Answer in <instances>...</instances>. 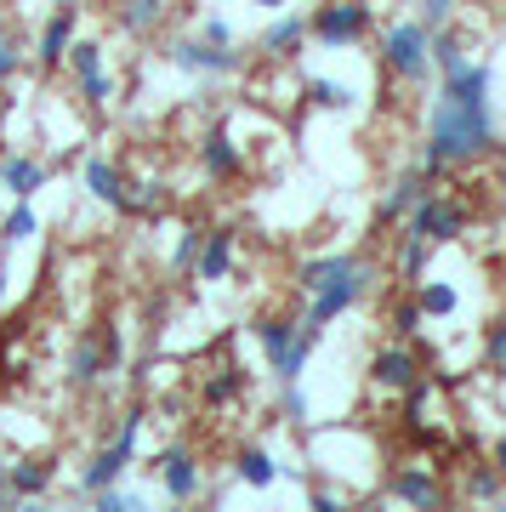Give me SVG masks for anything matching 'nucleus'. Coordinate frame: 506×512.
Wrapping results in <instances>:
<instances>
[{"mask_svg": "<svg viewBox=\"0 0 506 512\" xmlns=\"http://www.w3.org/2000/svg\"><path fill=\"white\" fill-rule=\"evenodd\" d=\"M489 148H495V114L472 109V103H455L450 92H438L433 109H427V171L478 160Z\"/></svg>", "mask_w": 506, "mask_h": 512, "instance_id": "f257e3e1", "label": "nucleus"}, {"mask_svg": "<svg viewBox=\"0 0 506 512\" xmlns=\"http://www.w3.org/2000/svg\"><path fill=\"white\" fill-rule=\"evenodd\" d=\"M433 29L427 23H393L387 29V40H381V57H387V69L398 74V80H427V69H433Z\"/></svg>", "mask_w": 506, "mask_h": 512, "instance_id": "f03ea898", "label": "nucleus"}, {"mask_svg": "<svg viewBox=\"0 0 506 512\" xmlns=\"http://www.w3.org/2000/svg\"><path fill=\"white\" fill-rule=\"evenodd\" d=\"M137 439H143V416L131 410L126 427L114 433L109 450H97V456L80 467V484H86V490H109V484H120V478H126V467H131V456H137Z\"/></svg>", "mask_w": 506, "mask_h": 512, "instance_id": "7ed1b4c3", "label": "nucleus"}, {"mask_svg": "<svg viewBox=\"0 0 506 512\" xmlns=\"http://www.w3.org/2000/svg\"><path fill=\"white\" fill-rule=\"evenodd\" d=\"M370 279H376V274H370L364 262H353V274H342L336 285H325V291H313V308H308V319H302V325L325 336L330 319H342L347 308H359L364 296H370Z\"/></svg>", "mask_w": 506, "mask_h": 512, "instance_id": "20e7f679", "label": "nucleus"}, {"mask_svg": "<svg viewBox=\"0 0 506 512\" xmlns=\"http://www.w3.org/2000/svg\"><path fill=\"white\" fill-rule=\"evenodd\" d=\"M364 29H370V6L364 0H330L308 23V35H319L325 46H359Z\"/></svg>", "mask_w": 506, "mask_h": 512, "instance_id": "39448f33", "label": "nucleus"}, {"mask_svg": "<svg viewBox=\"0 0 506 512\" xmlns=\"http://www.w3.org/2000/svg\"><path fill=\"white\" fill-rule=\"evenodd\" d=\"M467 228V211L455 200H444V194H421L416 205H410V234L427 239V245H444V239H455Z\"/></svg>", "mask_w": 506, "mask_h": 512, "instance_id": "423d86ee", "label": "nucleus"}, {"mask_svg": "<svg viewBox=\"0 0 506 512\" xmlns=\"http://www.w3.org/2000/svg\"><path fill=\"white\" fill-rule=\"evenodd\" d=\"M80 183H86L91 200H103L109 211L131 217V188H126V177H120V165H114L109 154H91V160L80 165Z\"/></svg>", "mask_w": 506, "mask_h": 512, "instance_id": "0eeeda50", "label": "nucleus"}, {"mask_svg": "<svg viewBox=\"0 0 506 512\" xmlns=\"http://www.w3.org/2000/svg\"><path fill=\"white\" fill-rule=\"evenodd\" d=\"M171 63H177L182 74H234L239 52L234 46H211V40H177V46H171Z\"/></svg>", "mask_w": 506, "mask_h": 512, "instance_id": "6e6552de", "label": "nucleus"}, {"mask_svg": "<svg viewBox=\"0 0 506 512\" xmlns=\"http://www.w3.org/2000/svg\"><path fill=\"white\" fill-rule=\"evenodd\" d=\"M199 165H205V177H217V183H228V177L245 171V154H239V143L228 137V126L205 131V143H199Z\"/></svg>", "mask_w": 506, "mask_h": 512, "instance_id": "1a4fd4ad", "label": "nucleus"}, {"mask_svg": "<svg viewBox=\"0 0 506 512\" xmlns=\"http://www.w3.org/2000/svg\"><path fill=\"white\" fill-rule=\"evenodd\" d=\"M160 484L171 501H194L199 495V456L194 450H165L160 456Z\"/></svg>", "mask_w": 506, "mask_h": 512, "instance_id": "9d476101", "label": "nucleus"}, {"mask_svg": "<svg viewBox=\"0 0 506 512\" xmlns=\"http://www.w3.org/2000/svg\"><path fill=\"white\" fill-rule=\"evenodd\" d=\"M46 165L40 160H29V154H0V188L12 194V200H29L35 188H46Z\"/></svg>", "mask_w": 506, "mask_h": 512, "instance_id": "9b49d317", "label": "nucleus"}, {"mask_svg": "<svg viewBox=\"0 0 506 512\" xmlns=\"http://www.w3.org/2000/svg\"><path fill=\"white\" fill-rule=\"evenodd\" d=\"M234 228H211L205 234V245H199V262H194V274L205 279V285H217V279H228V268H234Z\"/></svg>", "mask_w": 506, "mask_h": 512, "instance_id": "f8f14e48", "label": "nucleus"}, {"mask_svg": "<svg viewBox=\"0 0 506 512\" xmlns=\"http://www.w3.org/2000/svg\"><path fill=\"white\" fill-rule=\"evenodd\" d=\"M69 40H74V6H57L52 23L40 29V69H57L63 57H69Z\"/></svg>", "mask_w": 506, "mask_h": 512, "instance_id": "ddd939ff", "label": "nucleus"}, {"mask_svg": "<svg viewBox=\"0 0 506 512\" xmlns=\"http://www.w3.org/2000/svg\"><path fill=\"white\" fill-rule=\"evenodd\" d=\"M370 376H376L381 387H404L410 382H421V365H416V353H404V348H381L376 359H370Z\"/></svg>", "mask_w": 506, "mask_h": 512, "instance_id": "4468645a", "label": "nucleus"}, {"mask_svg": "<svg viewBox=\"0 0 506 512\" xmlns=\"http://www.w3.org/2000/svg\"><path fill=\"white\" fill-rule=\"evenodd\" d=\"M353 262H359V256H313V262L296 268V285L313 296V291H325V285H336L342 274H353Z\"/></svg>", "mask_w": 506, "mask_h": 512, "instance_id": "2eb2a0df", "label": "nucleus"}, {"mask_svg": "<svg viewBox=\"0 0 506 512\" xmlns=\"http://www.w3.org/2000/svg\"><path fill=\"white\" fill-rule=\"evenodd\" d=\"M52 461H12V467H6V484H12V495H18V501H29V495H46L52 490Z\"/></svg>", "mask_w": 506, "mask_h": 512, "instance_id": "dca6fc26", "label": "nucleus"}, {"mask_svg": "<svg viewBox=\"0 0 506 512\" xmlns=\"http://www.w3.org/2000/svg\"><path fill=\"white\" fill-rule=\"evenodd\" d=\"M103 370H109V359H103V342H97V336H80V342H74V353H69V382H74V387H91Z\"/></svg>", "mask_w": 506, "mask_h": 512, "instance_id": "f3484780", "label": "nucleus"}, {"mask_svg": "<svg viewBox=\"0 0 506 512\" xmlns=\"http://www.w3.org/2000/svg\"><path fill=\"white\" fill-rule=\"evenodd\" d=\"M302 40H308V23H302V18H273L268 29H262V40H256V46H262L268 57H296V46H302Z\"/></svg>", "mask_w": 506, "mask_h": 512, "instance_id": "a211bd4d", "label": "nucleus"}, {"mask_svg": "<svg viewBox=\"0 0 506 512\" xmlns=\"http://www.w3.org/2000/svg\"><path fill=\"white\" fill-rule=\"evenodd\" d=\"M313 348H319V330L302 325V330H296V342H290L285 359H273V376H279V382H302V370H308Z\"/></svg>", "mask_w": 506, "mask_h": 512, "instance_id": "6ab92c4d", "label": "nucleus"}, {"mask_svg": "<svg viewBox=\"0 0 506 512\" xmlns=\"http://www.w3.org/2000/svg\"><path fill=\"white\" fill-rule=\"evenodd\" d=\"M234 473L245 478L251 490H273V478H279V467H273V456H268V450H256V444H251V450H239V456H234Z\"/></svg>", "mask_w": 506, "mask_h": 512, "instance_id": "aec40b11", "label": "nucleus"}, {"mask_svg": "<svg viewBox=\"0 0 506 512\" xmlns=\"http://www.w3.org/2000/svg\"><path fill=\"white\" fill-rule=\"evenodd\" d=\"M427 194V177L421 171H410V177H398L393 194H387V205H381V222H398V217H410V205Z\"/></svg>", "mask_w": 506, "mask_h": 512, "instance_id": "412c9836", "label": "nucleus"}, {"mask_svg": "<svg viewBox=\"0 0 506 512\" xmlns=\"http://www.w3.org/2000/svg\"><path fill=\"white\" fill-rule=\"evenodd\" d=\"M160 18H165L160 0H126V6H120V29H126V35H154Z\"/></svg>", "mask_w": 506, "mask_h": 512, "instance_id": "4be33fe9", "label": "nucleus"}, {"mask_svg": "<svg viewBox=\"0 0 506 512\" xmlns=\"http://www.w3.org/2000/svg\"><path fill=\"white\" fill-rule=\"evenodd\" d=\"M296 330H302V325H290V319H256V342H262L268 359H285L290 342H296Z\"/></svg>", "mask_w": 506, "mask_h": 512, "instance_id": "5701e85b", "label": "nucleus"}, {"mask_svg": "<svg viewBox=\"0 0 506 512\" xmlns=\"http://www.w3.org/2000/svg\"><path fill=\"white\" fill-rule=\"evenodd\" d=\"M393 495H398V501H410V507H438V501H444L427 473H398L393 478Z\"/></svg>", "mask_w": 506, "mask_h": 512, "instance_id": "b1692460", "label": "nucleus"}, {"mask_svg": "<svg viewBox=\"0 0 506 512\" xmlns=\"http://www.w3.org/2000/svg\"><path fill=\"white\" fill-rule=\"evenodd\" d=\"M35 228H40V222H35V205L18 200V205H12V217L0 222V251H6V245H23V239L35 234Z\"/></svg>", "mask_w": 506, "mask_h": 512, "instance_id": "393cba45", "label": "nucleus"}, {"mask_svg": "<svg viewBox=\"0 0 506 512\" xmlns=\"http://www.w3.org/2000/svg\"><path fill=\"white\" fill-rule=\"evenodd\" d=\"M421 313H433V319H450L455 308H461V296H455V285H421V302H416Z\"/></svg>", "mask_w": 506, "mask_h": 512, "instance_id": "a878e982", "label": "nucleus"}, {"mask_svg": "<svg viewBox=\"0 0 506 512\" xmlns=\"http://www.w3.org/2000/svg\"><path fill=\"white\" fill-rule=\"evenodd\" d=\"M239 387H245V370H217V376H211V382H205V404H211V410H217V404H228V399H239Z\"/></svg>", "mask_w": 506, "mask_h": 512, "instance_id": "bb28decb", "label": "nucleus"}, {"mask_svg": "<svg viewBox=\"0 0 506 512\" xmlns=\"http://www.w3.org/2000/svg\"><path fill=\"white\" fill-rule=\"evenodd\" d=\"M63 63H69L74 80H80V74L103 69V46H97V40H69V57H63Z\"/></svg>", "mask_w": 506, "mask_h": 512, "instance_id": "cd10ccee", "label": "nucleus"}, {"mask_svg": "<svg viewBox=\"0 0 506 512\" xmlns=\"http://www.w3.org/2000/svg\"><path fill=\"white\" fill-rule=\"evenodd\" d=\"M308 97L319 109H353V92H347L342 80H308Z\"/></svg>", "mask_w": 506, "mask_h": 512, "instance_id": "c85d7f7f", "label": "nucleus"}, {"mask_svg": "<svg viewBox=\"0 0 506 512\" xmlns=\"http://www.w3.org/2000/svg\"><path fill=\"white\" fill-rule=\"evenodd\" d=\"M199 245H205V228H182L177 251H171V268H177V274H188V268L199 262Z\"/></svg>", "mask_w": 506, "mask_h": 512, "instance_id": "c756f323", "label": "nucleus"}, {"mask_svg": "<svg viewBox=\"0 0 506 512\" xmlns=\"http://www.w3.org/2000/svg\"><path fill=\"white\" fill-rule=\"evenodd\" d=\"M109 69H91V74H80V97H86V109H103L109 103Z\"/></svg>", "mask_w": 506, "mask_h": 512, "instance_id": "7c9ffc66", "label": "nucleus"}, {"mask_svg": "<svg viewBox=\"0 0 506 512\" xmlns=\"http://www.w3.org/2000/svg\"><path fill=\"white\" fill-rule=\"evenodd\" d=\"M427 251H433V245L410 234V245H404V262H398V268H404V279H421V268H427Z\"/></svg>", "mask_w": 506, "mask_h": 512, "instance_id": "2f4dec72", "label": "nucleus"}, {"mask_svg": "<svg viewBox=\"0 0 506 512\" xmlns=\"http://www.w3.org/2000/svg\"><path fill=\"white\" fill-rule=\"evenodd\" d=\"M285 416L290 421H308V393H302L296 382H285Z\"/></svg>", "mask_w": 506, "mask_h": 512, "instance_id": "473e14b6", "label": "nucleus"}, {"mask_svg": "<svg viewBox=\"0 0 506 512\" xmlns=\"http://www.w3.org/2000/svg\"><path fill=\"white\" fill-rule=\"evenodd\" d=\"M12 74H18V40L6 35V40H0V86H6Z\"/></svg>", "mask_w": 506, "mask_h": 512, "instance_id": "72a5a7b5", "label": "nucleus"}, {"mask_svg": "<svg viewBox=\"0 0 506 512\" xmlns=\"http://www.w3.org/2000/svg\"><path fill=\"white\" fill-rule=\"evenodd\" d=\"M199 40H211V46H234V29L222 18H205V29H199Z\"/></svg>", "mask_w": 506, "mask_h": 512, "instance_id": "f704fd0d", "label": "nucleus"}, {"mask_svg": "<svg viewBox=\"0 0 506 512\" xmlns=\"http://www.w3.org/2000/svg\"><path fill=\"white\" fill-rule=\"evenodd\" d=\"M489 365H495V370H506V325H495V330H489Z\"/></svg>", "mask_w": 506, "mask_h": 512, "instance_id": "c9c22d12", "label": "nucleus"}, {"mask_svg": "<svg viewBox=\"0 0 506 512\" xmlns=\"http://www.w3.org/2000/svg\"><path fill=\"white\" fill-rule=\"evenodd\" d=\"M421 12H427V29H438L455 12V0H421Z\"/></svg>", "mask_w": 506, "mask_h": 512, "instance_id": "e433bc0d", "label": "nucleus"}, {"mask_svg": "<svg viewBox=\"0 0 506 512\" xmlns=\"http://www.w3.org/2000/svg\"><path fill=\"white\" fill-rule=\"evenodd\" d=\"M467 490H472V495H484V501H489V495L501 490V478H495V473H472V484H467Z\"/></svg>", "mask_w": 506, "mask_h": 512, "instance_id": "4c0bfd02", "label": "nucleus"}, {"mask_svg": "<svg viewBox=\"0 0 506 512\" xmlns=\"http://www.w3.org/2000/svg\"><path fill=\"white\" fill-rule=\"evenodd\" d=\"M398 330L410 336V330H421V308H398Z\"/></svg>", "mask_w": 506, "mask_h": 512, "instance_id": "58836bf2", "label": "nucleus"}, {"mask_svg": "<svg viewBox=\"0 0 506 512\" xmlns=\"http://www.w3.org/2000/svg\"><path fill=\"white\" fill-rule=\"evenodd\" d=\"M0 501H18V495H12V484H6V467H0Z\"/></svg>", "mask_w": 506, "mask_h": 512, "instance_id": "ea45409f", "label": "nucleus"}, {"mask_svg": "<svg viewBox=\"0 0 506 512\" xmlns=\"http://www.w3.org/2000/svg\"><path fill=\"white\" fill-rule=\"evenodd\" d=\"M495 467L506 473V433H501V444H495Z\"/></svg>", "mask_w": 506, "mask_h": 512, "instance_id": "a19ab883", "label": "nucleus"}, {"mask_svg": "<svg viewBox=\"0 0 506 512\" xmlns=\"http://www.w3.org/2000/svg\"><path fill=\"white\" fill-rule=\"evenodd\" d=\"M256 6H268V12H279V6H285V0H256Z\"/></svg>", "mask_w": 506, "mask_h": 512, "instance_id": "79ce46f5", "label": "nucleus"}, {"mask_svg": "<svg viewBox=\"0 0 506 512\" xmlns=\"http://www.w3.org/2000/svg\"><path fill=\"white\" fill-rule=\"evenodd\" d=\"M6 35H12V29H6V18H0V40H6Z\"/></svg>", "mask_w": 506, "mask_h": 512, "instance_id": "37998d69", "label": "nucleus"}, {"mask_svg": "<svg viewBox=\"0 0 506 512\" xmlns=\"http://www.w3.org/2000/svg\"><path fill=\"white\" fill-rule=\"evenodd\" d=\"M501 154H506V143H501Z\"/></svg>", "mask_w": 506, "mask_h": 512, "instance_id": "c03bdc74", "label": "nucleus"}]
</instances>
